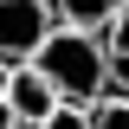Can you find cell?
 Wrapping results in <instances>:
<instances>
[{
  "label": "cell",
  "mask_w": 129,
  "mask_h": 129,
  "mask_svg": "<svg viewBox=\"0 0 129 129\" xmlns=\"http://www.w3.org/2000/svg\"><path fill=\"white\" fill-rule=\"evenodd\" d=\"M90 129H129V97L123 90H103L90 103Z\"/></svg>",
  "instance_id": "obj_6"
},
{
  "label": "cell",
  "mask_w": 129,
  "mask_h": 129,
  "mask_svg": "<svg viewBox=\"0 0 129 129\" xmlns=\"http://www.w3.org/2000/svg\"><path fill=\"white\" fill-rule=\"evenodd\" d=\"M39 129H90V110H78V103H58V110H52Z\"/></svg>",
  "instance_id": "obj_7"
},
{
  "label": "cell",
  "mask_w": 129,
  "mask_h": 129,
  "mask_svg": "<svg viewBox=\"0 0 129 129\" xmlns=\"http://www.w3.org/2000/svg\"><path fill=\"white\" fill-rule=\"evenodd\" d=\"M103 52H110V90L129 97V0H123V13L103 26Z\"/></svg>",
  "instance_id": "obj_4"
},
{
  "label": "cell",
  "mask_w": 129,
  "mask_h": 129,
  "mask_svg": "<svg viewBox=\"0 0 129 129\" xmlns=\"http://www.w3.org/2000/svg\"><path fill=\"white\" fill-rule=\"evenodd\" d=\"M0 129H19V116L7 110V97H0Z\"/></svg>",
  "instance_id": "obj_8"
},
{
  "label": "cell",
  "mask_w": 129,
  "mask_h": 129,
  "mask_svg": "<svg viewBox=\"0 0 129 129\" xmlns=\"http://www.w3.org/2000/svg\"><path fill=\"white\" fill-rule=\"evenodd\" d=\"M52 26H58V0H0V58L32 64Z\"/></svg>",
  "instance_id": "obj_2"
},
{
  "label": "cell",
  "mask_w": 129,
  "mask_h": 129,
  "mask_svg": "<svg viewBox=\"0 0 129 129\" xmlns=\"http://www.w3.org/2000/svg\"><path fill=\"white\" fill-rule=\"evenodd\" d=\"M7 78H13V64H7V58H0V97H7Z\"/></svg>",
  "instance_id": "obj_9"
},
{
  "label": "cell",
  "mask_w": 129,
  "mask_h": 129,
  "mask_svg": "<svg viewBox=\"0 0 129 129\" xmlns=\"http://www.w3.org/2000/svg\"><path fill=\"white\" fill-rule=\"evenodd\" d=\"M116 13H123V0H58V19L64 26H90V32H103Z\"/></svg>",
  "instance_id": "obj_5"
},
{
  "label": "cell",
  "mask_w": 129,
  "mask_h": 129,
  "mask_svg": "<svg viewBox=\"0 0 129 129\" xmlns=\"http://www.w3.org/2000/svg\"><path fill=\"white\" fill-rule=\"evenodd\" d=\"M32 64L45 71L58 103H78V110H90L110 90V52H103V32H90V26H64L58 19L45 32V45L32 52Z\"/></svg>",
  "instance_id": "obj_1"
},
{
  "label": "cell",
  "mask_w": 129,
  "mask_h": 129,
  "mask_svg": "<svg viewBox=\"0 0 129 129\" xmlns=\"http://www.w3.org/2000/svg\"><path fill=\"white\" fill-rule=\"evenodd\" d=\"M7 110L19 116V129H39L52 110H58V90L45 84L39 64H13V78H7Z\"/></svg>",
  "instance_id": "obj_3"
}]
</instances>
